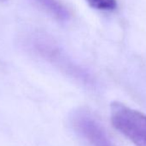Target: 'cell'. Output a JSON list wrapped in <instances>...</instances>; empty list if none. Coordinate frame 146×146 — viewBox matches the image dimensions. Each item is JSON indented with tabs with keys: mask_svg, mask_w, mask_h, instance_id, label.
Listing matches in <instances>:
<instances>
[{
	"mask_svg": "<svg viewBox=\"0 0 146 146\" xmlns=\"http://www.w3.org/2000/svg\"><path fill=\"white\" fill-rule=\"evenodd\" d=\"M110 119L113 127L135 146H146V115L119 102L110 104Z\"/></svg>",
	"mask_w": 146,
	"mask_h": 146,
	"instance_id": "obj_1",
	"label": "cell"
},
{
	"mask_svg": "<svg viewBox=\"0 0 146 146\" xmlns=\"http://www.w3.org/2000/svg\"><path fill=\"white\" fill-rule=\"evenodd\" d=\"M75 131L90 146H113L103 125L89 111L77 110L70 118Z\"/></svg>",
	"mask_w": 146,
	"mask_h": 146,
	"instance_id": "obj_2",
	"label": "cell"
},
{
	"mask_svg": "<svg viewBox=\"0 0 146 146\" xmlns=\"http://www.w3.org/2000/svg\"><path fill=\"white\" fill-rule=\"evenodd\" d=\"M46 12L58 20L64 21L70 17L69 11L58 0H35Z\"/></svg>",
	"mask_w": 146,
	"mask_h": 146,
	"instance_id": "obj_3",
	"label": "cell"
},
{
	"mask_svg": "<svg viewBox=\"0 0 146 146\" xmlns=\"http://www.w3.org/2000/svg\"><path fill=\"white\" fill-rule=\"evenodd\" d=\"M93 9L101 11H112L117 8V0H85Z\"/></svg>",
	"mask_w": 146,
	"mask_h": 146,
	"instance_id": "obj_4",
	"label": "cell"
},
{
	"mask_svg": "<svg viewBox=\"0 0 146 146\" xmlns=\"http://www.w3.org/2000/svg\"><path fill=\"white\" fill-rule=\"evenodd\" d=\"M4 1H5V0H0V2H4Z\"/></svg>",
	"mask_w": 146,
	"mask_h": 146,
	"instance_id": "obj_5",
	"label": "cell"
}]
</instances>
